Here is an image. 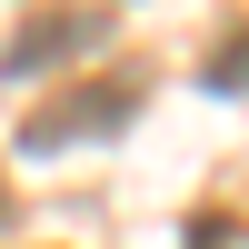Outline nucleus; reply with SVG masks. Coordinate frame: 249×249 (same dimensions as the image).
<instances>
[{"instance_id": "f257e3e1", "label": "nucleus", "mask_w": 249, "mask_h": 249, "mask_svg": "<svg viewBox=\"0 0 249 249\" xmlns=\"http://www.w3.org/2000/svg\"><path fill=\"white\" fill-rule=\"evenodd\" d=\"M130 110H140V70H100V80H70L60 100H40L30 120H20V150H60V140H110V130H130Z\"/></svg>"}, {"instance_id": "f03ea898", "label": "nucleus", "mask_w": 249, "mask_h": 249, "mask_svg": "<svg viewBox=\"0 0 249 249\" xmlns=\"http://www.w3.org/2000/svg\"><path fill=\"white\" fill-rule=\"evenodd\" d=\"M100 30H110V10H70V0H50V10H40L30 30L10 40V70H50V60H80V50H100Z\"/></svg>"}, {"instance_id": "7ed1b4c3", "label": "nucleus", "mask_w": 249, "mask_h": 249, "mask_svg": "<svg viewBox=\"0 0 249 249\" xmlns=\"http://www.w3.org/2000/svg\"><path fill=\"white\" fill-rule=\"evenodd\" d=\"M210 90H249V10H230L210 30Z\"/></svg>"}, {"instance_id": "20e7f679", "label": "nucleus", "mask_w": 249, "mask_h": 249, "mask_svg": "<svg viewBox=\"0 0 249 249\" xmlns=\"http://www.w3.org/2000/svg\"><path fill=\"white\" fill-rule=\"evenodd\" d=\"M179 249H249V219H239V210H190Z\"/></svg>"}, {"instance_id": "39448f33", "label": "nucleus", "mask_w": 249, "mask_h": 249, "mask_svg": "<svg viewBox=\"0 0 249 249\" xmlns=\"http://www.w3.org/2000/svg\"><path fill=\"white\" fill-rule=\"evenodd\" d=\"M0 210H10V190H0Z\"/></svg>"}]
</instances>
